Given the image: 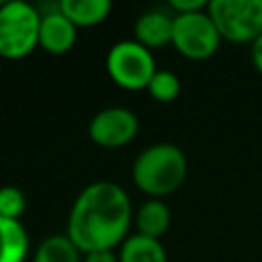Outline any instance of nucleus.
I'll return each instance as SVG.
<instances>
[{
  "label": "nucleus",
  "instance_id": "f257e3e1",
  "mask_svg": "<svg viewBox=\"0 0 262 262\" xmlns=\"http://www.w3.org/2000/svg\"><path fill=\"white\" fill-rule=\"evenodd\" d=\"M131 217L129 194L117 182L96 180L76 196L66 235L82 254L113 250L127 239Z\"/></svg>",
  "mask_w": 262,
  "mask_h": 262
},
{
  "label": "nucleus",
  "instance_id": "f03ea898",
  "mask_svg": "<svg viewBox=\"0 0 262 262\" xmlns=\"http://www.w3.org/2000/svg\"><path fill=\"white\" fill-rule=\"evenodd\" d=\"M186 172L188 162L178 145L154 143L135 158L131 178L141 192L149 194L151 199H160L178 190L186 178Z\"/></svg>",
  "mask_w": 262,
  "mask_h": 262
},
{
  "label": "nucleus",
  "instance_id": "7ed1b4c3",
  "mask_svg": "<svg viewBox=\"0 0 262 262\" xmlns=\"http://www.w3.org/2000/svg\"><path fill=\"white\" fill-rule=\"evenodd\" d=\"M41 12L25 0L0 4V57L23 59L39 47Z\"/></svg>",
  "mask_w": 262,
  "mask_h": 262
},
{
  "label": "nucleus",
  "instance_id": "20e7f679",
  "mask_svg": "<svg viewBox=\"0 0 262 262\" xmlns=\"http://www.w3.org/2000/svg\"><path fill=\"white\" fill-rule=\"evenodd\" d=\"M207 12L221 39L254 43L262 35V0H213Z\"/></svg>",
  "mask_w": 262,
  "mask_h": 262
},
{
  "label": "nucleus",
  "instance_id": "39448f33",
  "mask_svg": "<svg viewBox=\"0 0 262 262\" xmlns=\"http://www.w3.org/2000/svg\"><path fill=\"white\" fill-rule=\"evenodd\" d=\"M106 72L111 80L125 90H145L154 78V53L135 39L115 43L106 53Z\"/></svg>",
  "mask_w": 262,
  "mask_h": 262
},
{
  "label": "nucleus",
  "instance_id": "423d86ee",
  "mask_svg": "<svg viewBox=\"0 0 262 262\" xmlns=\"http://www.w3.org/2000/svg\"><path fill=\"white\" fill-rule=\"evenodd\" d=\"M219 43L221 35L207 10L174 16L172 45L180 55L194 61L209 59L219 49Z\"/></svg>",
  "mask_w": 262,
  "mask_h": 262
},
{
  "label": "nucleus",
  "instance_id": "0eeeda50",
  "mask_svg": "<svg viewBox=\"0 0 262 262\" xmlns=\"http://www.w3.org/2000/svg\"><path fill=\"white\" fill-rule=\"evenodd\" d=\"M137 131H139V119L133 111L125 106L102 108L92 117L88 125L90 139L106 149H117L127 145L129 141L135 139Z\"/></svg>",
  "mask_w": 262,
  "mask_h": 262
},
{
  "label": "nucleus",
  "instance_id": "6e6552de",
  "mask_svg": "<svg viewBox=\"0 0 262 262\" xmlns=\"http://www.w3.org/2000/svg\"><path fill=\"white\" fill-rule=\"evenodd\" d=\"M78 37V29L59 12L57 4L53 10L41 12V29H39V47L51 55L68 53Z\"/></svg>",
  "mask_w": 262,
  "mask_h": 262
},
{
  "label": "nucleus",
  "instance_id": "1a4fd4ad",
  "mask_svg": "<svg viewBox=\"0 0 262 262\" xmlns=\"http://www.w3.org/2000/svg\"><path fill=\"white\" fill-rule=\"evenodd\" d=\"M172 27H174V14H168L164 10H147L143 12L133 27L135 41L143 47L158 49L168 43H172Z\"/></svg>",
  "mask_w": 262,
  "mask_h": 262
},
{
  "label": "nucleus",
  "instance_id": "9d476101",
  "mask_svg": "<svg viewBox=\"0 0 262 262\" xmlns=\"http://www.w3.org/2000/svg\"><path fill=\"white\" fill-rule=\"evenodd\" d=\"M57 8L78 29L100 25L106 20L113 6L108 0H61L57 2Z\"/></svg>",
  "mask_w": 262,
  "mask_h": 262
},
{
  "label": "nucleus",
  "instance_id": "9b49d317",
  "mask_svg": "<svg viewBox=\"0 0 262 262\" xmlns=\"http://www.w3.org/2000/svg\"><path fill=\"white\" fill-rule=\"evenodd\" d=\"M170 219V207L162 199H149L135 213V227L139 235L160 239L168 231Z\"/></svg>",
  "mask_w": 262,
  "mask_h": 262
},
{
  "label": "nucleus",
  "instance_id": "f8f14e48",
  "mask_svg": "<svg viewBox=\"0 0 262 262\" xmlns=\"http://www.w3.org/2000/svg\"><path fill=\"white\" fill-rule=\"evenodd\" d=\"M29 254V233L20 221L0 217V262H25Z\"/></svg>",
  "mask_w": 262,
  "mask_h": 262
},
{
  "label": "nucleus",
  "instance_id": "ddd939ff",
  "mask_svg": "<svg viewBox=\"0 0 262 262\" xmlns=\"http://www.w3.org/2000/svg\"><path fill=\"white\" fill-rule=\"evenodd\" d=\"M119 262H168V256L160 239L135 233L121 244Z\"/></svg>",
  "mask_w": 262,
  "mask_h": 262
},
{
  "label": "nucleus",
  "instance_id": "4468645a",
  "mask_svg": "<svg viewBox=\"0 0 262 262\" xmlns=\"http://www.w3.org/2000/svg\"><path fill=\"white\" fill-rule=\"evenodd\" d=\"M33 262H82V252L68 235H49L37 246Z\"/></svg>",
  "mask_w": 262,
  "mask_h": 262
},
{
  "label": "nucleus",
  "instance_id": "2eb2a0df",
  "mask_svg": "<svg viewBox=\"0 0 262 262\" xmlns=\"http://www.w3.org/2000/svg\"><path fill=\"white\" fill-rule=\"evenodd\" d=\"M145 90L158 102H172L180 94V78L170 70H158Z\"/></svg>",
  "mask_w": 262,
  "mask_h": 262
},
{
  "label": "nucleus",
  "instance_id": "dca6fc26",
  "mask_svg": "<svg viewBox=\"0 0 262 262\" xmlns=\"http://www.w3.org/2000/svg\"><path fill=\"white\" fill-rule=\"evenodd\" d=\"M27 209V196L16 186H2L0 188V217L20 221Z\"/></svg>",
  "mask_w": 262,
  "mask_h": 262
},
{
  "label": "nucleus",
  "instance_id": "f3484780",
  "mask_svg": "<svg viewBox=\"0 0 262 262\" xmlns=\"http://www.w3.org/2000/svg\"><path fill=\"white\" fill-rule=\"evenodd\" d=\"M209 2L205 0H170V10L172 14H190V12H203L207 10Z\"/></svg>",
  "mask_w": 262,
  "mask_h": 262
},
{
  "label": "nucleus",
  "instance_id": "a211bd4d",
  "mask_svg": "<svg viewBox=\"0 0 262 262\" xmlns=\"http://www.w3.org/2000/svg\"><path fill=\"white\" fill-rule=\"evenodd\" d=\"M82 262H119V256H115L113 250H96L84 254Z\"/></svg>",
  "mask_w": 262,
  "mask_h": 262
},
{
  "label": "nucleus",
  "instance_id": "6ab92c4d",
  "mask_svg": "<svg viewBox=\"0 0 262 262\" xmlns=\"http://www.w3.org/2000/svg\"><path fill=\"white\" fill-rule=\"evenodd\" d=\"M252 61H254V68L258 70V74L262 76V35L252 43Z\"/></svg>",
  "mask_w": 262,
  "mask_h": 262
}]
</instances>
